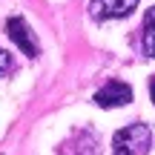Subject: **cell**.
<instances>
[{
    "label": "cell",
    "mask_w": 155,
    "mask_h": 155,
    "mask_svg": "<svg viewBox=\"0 0 155 155\" xmlns=\"http://www.w3.org/2000/svg\"><path fill=\"white\" fill-rule=\"evenodd\" d=\"M152 147V129L147 124H132L115 132L112 155H147Z\"/></svg>",
    "instance_id": "6da1fadb"
},
{
    "label": "cell",
    "mask_w": 155,
    "mask_h": 155,
    "mask_svg": "<svg viewBox=\"0 0 155 155\" xmlns=\"http://www.w3.org/2000/svg\"><path fill=\"white\" fill-rule=\"evenodd\" d=\"M129 101H132V86L124 81H109L95 92V104L101 109H118V106H127Z\"/></svg>",
    "instance_id": "7a4b0ae2"
},
{
    "label": "cell",
    "mask_w": 155,
    "mask_h": 155,
    "mask_svg": "<svg viewBox=\"0 0 155 155\" xmlns=\"http://www.w3.org/2000/svg\"><path fill=\"white\" fill-rule=\"evenodd\" d=\"M135 6H138V0H89V15H92V20L104 23L127 17Z\"/></svg>",
    "instance_id": "3957f363"
},
{
    "label": "cell",
    "mask_w": 155,
    "mask_h": 155,
    "mask_svg": "<svg viewBox=\"0 0 155 155\" xmlns=\"http://www.w3.org/2000/svg\"><path fill=\"white\" fill-rule=\"evenodd\" d=\"M6 35L15 40V46L23 52V55L38 58V40H35L32 29L26 26V20H23V17H9V20H6Z\"/></svg>",
    "instance_id": "277c9868"
},
{
    "label": "cell",
    "mask_w": 155,
    "mask_h": 155,
    "mask_svg": "<svg viewBox=\"0 0 155 155\" xmlns=\"http://www.w3.org/2000/svg\"><path fill=\"white\" fill-rule=\"evenodd\" d=\"M141 46H144V55L147 58H155V6H152V9H147V15H144Z\"/></svg>",
    "instance_id": "5b68a950"
},
{
    "label": "cell",
    "mask_w": 155,
    "mask_h": 155,
    "mask_svg": "<svg viewBox=\"0 0 155 155\" xmlns=\"http://www.w3.org/2000/svg\"><path fill=\"white\" fill-rule=\"evenodd\" d=\"M15 72V58L6 49H0V75H12Z\"/></svg>",
    "instance_id": "8992f818"
},
{
    "label": "cell",
    "mask_w": 155,
    "mask_h": 155,
    "mask_svg": "<svg viewBox=\"0 0 155 155\" xmlns=\"http://www.w3.org/2000/svg\"><path fill=\"white\" fill-rule=\"evenodd\" d=\"M150 98H152V104H155V78L150 81Z\"/></svg>",
    "instance_id": "52a82bcc"
}]
</instances>
